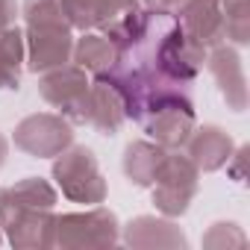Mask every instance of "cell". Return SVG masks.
Segmentation results:
<instances>
[{"instance_id":"13","label":"cell","mask_w":250,"mask_h":250,"mask_svg":"<svg viewBox=\"0 0 250 250\" xmlns=\"http://www.w3.org/2000/svg\"><path fill=\"white\" fill-rule=\"evenodd\" d=\"M85 124L100 133V136H118L121 127L127 124V106H124V97L118 94V88L106 80H91L88 88V103H85Z\"/></svg>"},{"instance_id":"1","label":"cell","mask_w":250,"mask_h":250,"mask_svg":"<svg viewBox=\"0 0 250 250\" xmlns=\"http://www.w3.org/2000/svg\"><path fill=\"white\" fill-rule=\"evenodd\" d=\"M136 62H142L150 74H156L165 83L188 88L206 62V47L197 44L171 12H147L145 9V27L139 42L124 53Z\"/></svg>"},{"instance_id":"3","label":"cell","mask_w":250,"mask_h":250,"mask_svg":"<svg viewBox=\"0 0 250 250\" xmlns=\"http://www.w3.org/2000/svg\"><path fill=\"white\" fill-rule=\"evenodd\" d=\"M24 68L33 74H44L71 62L74 27L68 24L59 0H24Z\"/></svg>"},{"instance_id":"5","label":"cell","mask_w":250,"mask_h":250,"mask_svg":"<svg viewBox=\"0 0 250 250\" xmlns=\"http://www.w3.org/2000/svg\"><path fill=\"white\" fill-rule=\"evenodd\" d=\"M53 180L62 188V197L80 206H97L106 200V177L100 174L97 156L85 145L65 147L53 162Z\"/></svg>"},{"instance_id":"12","label":"cell","mask_w":250,"mask_h":250,"mask_svg":"<svg viewBox=\"0 0 250 250\" xmlns=\"http://www.w3.org/2000/svg\"><path fill=\"white\" fill-rule=\"evenodd\" d=\"M142 27H145V6L139 0H106L94 30L112 39L121 47V53H127L139 42Z\"/></svg>"},{"instance_id":"10","label":"cell","mask_w":250,"mask_h":250,"mask_svg":"<svg viewBox=\"0 0 250 250\" xmlns=\"http://www.w3.org/2000/svg\"><path fill=\"white\" fill-rule=\"evenodd\" d=\"M177 24L206 50L215 44L227 42V27H224V12L221 0H174L168 9Z\"/></svg>"},{"instance_id":"16","label":"cell","mask_w":250,"mask_h":250,"mask_svg":"<svg viewBox=\"0 0 250 250\" xmlns=\"http://www.w3.org/2000/svg\"><path fill=\"white\" fill-rule=\"evenodd\" d=\"M121 56H124L121 47H118L112 39H106L103 33H94V30H85L83 39L74 42V53H71L74 65H80V68H83L85 74H91V77L112 71V68L121 62Z\"/></svg>"},{"instance_id":"2","label":"cell","mask_w":250,"mask_h":250,"mask_svg":"<svg viewBox=\"0 0 250 250\" xmlns=\"http://www.w3.org/2000/svg\"><path fill=\"white\" fill-rule=\"evenodd\" d=\"M56 188L42 177L0 186V229L12 247H50L56 221Z\"/></svg>"},{"instance_id":"17","label":"cell","mask_w":250,"mask_h":250,"mask_svg":"<svg viewBox=\"0 0 250 250\" xmlns=\"http://www.w3.org/2000/svg\"><path fill=\"white\" fill-rule=\"evenodd\" d=\"M165 153L168 150L162 145H156V142H145V139L130 142L127 147H124V162H121L124 177H127L136 188H150Z\"/></svg>"},{"instance_id":"21","label":"cell","mask_w":250,"mask_h":250,"mask_svg":"<svg viewBox=\"0 0 250 250\" xmlns=\"http://www.w3.org/2000/svg\"><path fill=\"white\" fill-rule=\"evenodd\" d=\"M206 247H227V244H244V232L238 224L232 221H218L209 227V232L203 235Z\"/></svg>"},{"instance_id":"20","label":"cell","mask_w":250,"mask_h":250,"mask_svg":"<svg viewBox=\"0 0 250 250\" xmlns=\"http://www.w3.org/2000/svg\"><path fill=\"white\" fill-rule=\"evenodd\" d=\"M59 6L68 18V24L80 33L85 30H94L97 27V18L106 6V0H59Z\"/></svg>"},{"instance_id":"4","label":"cell","mask_w":250,"mask_h":250,"mask_svg":"<svg viewBox=\"0 0 250 250\" xmlns=\"http://www.w3.org/2000/svg\"><path fill=\"white\" fill-rule=\"evenodd\" d=\"M136 121L165 150H183L186 139L197 127V112L188 97V88L174 85V83H159L150 91V97Z\"/></svg>"},{"instance_id":"25","label":"cell","mask_w":250,"mask_h":250,"mask_svg":"<svg viewBox=\"0 0 250 250\" xmlns=\"http://www.w3.org/2000/svg\"><path fill=\"white\" fill-rule=\"evenodd\" d=\"M0 244H3V229H0Z\"/></svg>"},{"instance_id":"18","label":"cell","mask_w":250,"mask_h":250,"mask_svg":"<svg viewBox=\"0 0 250 250\" xmlns=\"http://www.w3.org/2000/svg\"><path fill=\"white\" fill-rule=\"evenodd\" d=\"M27 65V47H24V30L18 24L0 30V91H18L21 88V71Z\"/></svg>"},{"instance_id":"22","label":"cell","mask_w":250,"mask_h":250,"mask_svg":"<svg viewBox=\"0 0 250 250\" xmlns=\"http://www.w3.org/2000/svg\"><path fill=\"white\" fill-rule=\"evenodd\" d=\"M15 15H18L15 0H0V30L12 27V24H15Z\"/></svg>"},{"instance_id":"14","label":"cell","mask_w":250,"mask_h":250,"mask_svg":"<svg viewBox=\"0 0 250 250\" xmlns=\"http://www.w3.org/2000/svg\"><path fill=\"white\" fill-rule=\"evenodd\" d=\"M183 147H186V156L197 165L200 174L221 171L224 165H229L232 150H235L229 133L221 130L218 124H203V127H194Z\"/></svg>"},{"instance_id":"24","label":"cell","mask_w":250,"mask_h":250,"mask_svg":"<svg viewBox=\"0 0 250 250\" xmlns=\"http://www.w3.org/2000/svg\"><path fill=\"white\" fill-rule=\"evenodd\" d=\"M6 150H9V145H6L3 136H0V168H3V162H6Z\"/></svg>"},{"instance_id":"8","label":"cell","mask_w":250,"mask_h":250,"mask_svg":"<svg viewBox=\"0 0 250 250\" xmlns=\"http://www.w3.org/2000/svg\"><path fill=\"white\" fill-rule=\"evenodd\" d=\"M88 88H91L88 74L80 65H74V62H65L59 68H50V71L39 74V94H42V100L47 106H53L71 124H85Z\"/></svg>"},{"instance_id":"7","label":"cell","mask_w":250,"mask_h":250,"mask_svg":"<svg viewBox=\"0 0 250 250\" xmlns=\"http://www.w3.org/2000/svg\"><path fill=\"white\" fill-rule=\"evenodd\" d=\"M121 238V227L115 212L97 206H85V212L56 215L53 221V244L50 247H112Z\"/></svg>"},{"instance_id":"19","label":"cell","mask_w":250,"mask_h":250,"mask_svg":"<svg viewBox=\"0 0 250 250\" xmlns=\"http://www.w3.org/2000/svg\"><path fill=\"white\" fill-rule=\"evenodd\" d=\"M224 12V27L227 39L232 44H247L250 42V0H221Z\"/></svg>"},{"instance_id":"15","label":"cell","mask_w":250,"mask_h":250,"mask_svg":"<svg viewBox=\"0 0 250 250\" xmlns=\"http://www.w3.org/2000/svg\"><path fill=\"white\" fill-rule=\"evenodd\" d=\"M124 244L127 247H188L186 232L165 215H139L124 227Z\"/></svg>"},{"instance_id":"6","label":"cell","mask_w":250,"mask_h":250,"mask_svg":"<svg viewBox=\"0 0 250 250\" xmlns=\"http://www.w3.org/2000/svg\"><path fill=\"white\" fill-rule=\"evenodd\" d=\"M200 191V171L197 165L180 153V150H168L153 183H150V194H153V206L168 215V218H180L188 212L191 200Z\"/></svg>"},{"instance_id":"9","label":"cell","mask_w":250,"mask_h":250,"mask_svg":"<svg viewBox=\"0 0 250 250\" xmlns=\"http://www.w3.org/2000/svg\"><path fill=\"white\" fill-rule=\"evenodd\" d=\"M71 145H74V124L59 112L27 115L15 127V147L33 159H56Z\"/></svg>"},{"instance_id":"11","label":"cell","mask_w":250,"mask_h":250,"mask_svg":"<svg viewBox=\"0 0 250 250\" xmlns=\"http://www.w3.org/2000/svg\"><path fill=\"white\" fill-rule=\"evenodd\" d=\"M227 103V109L232 112H244L247 109V77H244V62L238 56L235 47H229L227 42L224 44H215L206 50V62H203Z\"/></svg>"},{"instance_id":"23","label":"cell","mask_w":250,"mask_h":250,"mask_svg":"<svg viewBox=\"0 0 250 250\" xmlns=\"http://www.w3.org/2000/svg\"><path fill=\"white\" fill-rule=\"evenodd\" d=\"M139 3H142L147 12H168L174 0H139Z\"/></svg>"}]
</instances>
